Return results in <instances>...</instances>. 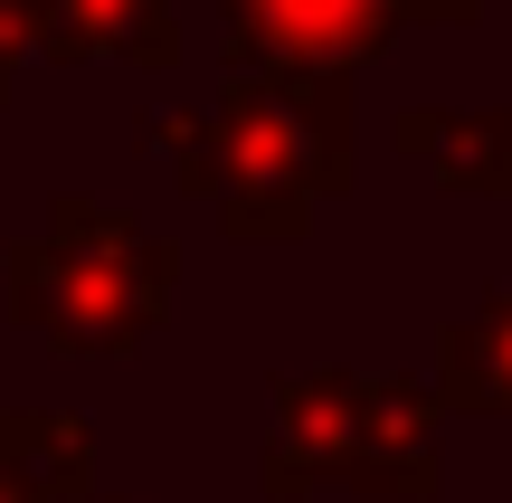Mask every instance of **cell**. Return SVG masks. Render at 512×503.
I'll return each mask as SVG.
<instances>
[{
    "label": "cell",
    "instance_id": "obj_1",
    "mask_svg": "<svg viewBox=\"0 0 512 503\" xmlns=\"http://www.w3.org/2000/svg\"><path fill=\"white\" fill-rule=\"evenodd\" d=\"M266 19L275 29H304V38H361V0H266Z\"/></svg>",
    "mask_w": 512,
    "mask_h": 503
}]
</instances>
